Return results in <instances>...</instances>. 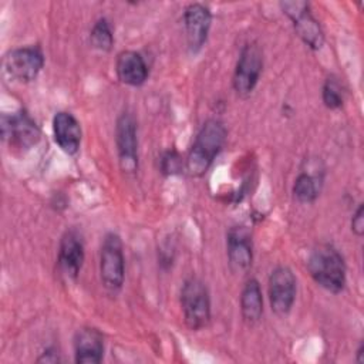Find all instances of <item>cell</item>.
I'll use <instances>...</instances> for the list:
<instances>
[{
    "label": "cell",
    "instance_id": "4",
    "mask_svg": "<svg viewBox=\"0 0 364 364\" xmlns=\"http://www.w3.org/2000/svg\"><path fill=\"white\" fill-rule=\"evenodd\" d=\"M100 277L105 290L117 294L125 279V259L122 242L117 233L105 235L100 253Z\"/></svg>",
    "mask_w": 364,
    "mask_h": 364
},
{
    "label": "cell",
    "instance_id": "10",
    "mask_svg": "<svg viewBox=\"0 0 364 364\" xmlns=\"http://www.w3.org/2000/svg\"><path fill=\"white\" fill-rule=\"evenodd\" d=\"M296 276L287 266H277L269 276V301L277 316H286L296 299Z\"/></svg>",
    "mask_w": 364,
    "mask_h": 364
},
{
    "label": "cell",
    "instance_id": "7",
    "mask_svg": "<svg viewBox=\"0 0 364 364\" xmlns=\"http://www.w3.org/2000/svg\"><path fill=\"white\" fill-rule=\"evenodd\" d=\"M40 135V128L26 111L1 117V136L13 148L30 149L38 142Z\"/></svg>",
    "mask_w": 364,
    "mask_h": 364
},
{
    "label": "cell",
    "instance_id": "12",
    "mask_svg": "<svg viewBox=\"0 0 364 364\" xmlns=\"http://www.w3.org/2000/svg\"><path fill=\"white\" fill-rule=\"evenodd\" d=\"M212 14L209 9L200 3H192L185 9L183 24L186 33L188 48L196 54L206 43L208 33L210 28Z\"/></svg>",
    "mask_w": 364,
    "mask_h": 364
},
{
    "label": "cell",
    "instance_id": "13",
    "mask_svg": "<svg viewBox=\"0 0 364 364\" xmlns=\"http://www.w3.org/2000/svg\"><path fill=\"white\" fill-rule=\"evenodd\" d=\"M84 243L77 230H67L58 246V269L60 272L68 277V279H75L82 267L84 263Z\"/></svg>",
    "mask_w": 364,
    "mask_h": 364
},
{
    "label": "cell",
    "instance_id": "20",
    "mask_svg": "<svg viewBox=\"0 0 364 364\" xmlns=\"http://www.w3.org/2000/svg\"><path fill=\"white\" fill-rule=\"evenodd\" d=\"M321 98H323V102L327 108L330 109H337L343 105V95L340 92V88L338 85L333 81V80H327L323 85V90H321Z\"/></svg>",
    "mask_w": 364,
    "mask_h": 364
},
{
    "label": "cell",
    "instance_id": "6",
    "mask_svg": "<svg viewBox=\"0 0 364 364\" xmlns=\"http://www.w3.org/2000/svg\"><path fill=\"white\" fill-rule=\"evenodd\" d=\"M283 13L291 20L297 36L311 50H320L324 41L323 30L318 21L310 11V6L306 1H284L280 3Z\"/></svg>",
    "mask_w": 364,
    "mask_h": 364
},
{
    "label": "cell",
    "instance_id": "5",
    "mask_svg": "<svg viewBox=\"0 0 364 364\" xmlns=\"http://www.w3.org/2000/svg\"><path fill=\"white\" fill-rule=\"evenodd\" d=\"M44 65V54L38 46H27L9 51L3 60L4 73L14 81L30 82Z\"/></svg>",
    "mask_w": 364,
    "mask_h": 364
},
{
    "label": "cell",
    "instance_id": "2",
    "mask_svg": "<svg viewBox=\"0 0 364 364\" xmlns=\"http://www.w3.org/2000/svg\"><path fill=\"white\" fill-rule=\"evenodd\" d=\"M307 270L318 286L331 293H340L346 286L344 259L331 245H318L311 250Z\"/></svg>",
    "mask_w": 364,
    "mask_h": 364
},
{
    "label": "cell",
    "instance_id": "17",
    "mask_svg": "<svg viewBox=\"0 0 364 364\" xmlns=\"http://www.w3.org/2000/svg\"><path fill=\"white\" fill-rule=\"evenodd\" d=\"M240 311L247 324H255L263 314L262 289L256 279H249L240 293Z\"/></svg>",
    "mask_w": 364,
    "mask_h": 364
},
{
    "label": "cell",
    "instance_id": "9",
    "mask_svg": "<svg viewBox=\"0 0 364 364\" xmlns=\"http://www.w3.org/2000/svg\"><path fill=\"white\" fill-rule=\"evenodd\" d=\"M115 142L119 166L127 173L138 169V138L136 121L131 112H122L115 125Z\"/></svg>",
    "mask_w": 364,
    "mask_h": 364
},
{
    "label": "cell",
    "instance_id": "24",
    "mask_svg": "<svg viewBox=\"0 0 364 364\" xmlns=\"http://www.w3.org/2000/svg\"><path fill=\"white\" fill-rule=\"evenodd\" d=\"M364 346L360 344V347L357 348V353H355V361L357 363H364Z\"/></svg>",
    "mask_w": 364,
    "mask_h": 364
},
{
    "label": "cell",
    "instance_id": "19",
    "mask_svg": "<svg viewBox=\"0 0 364 364\" xmlns=\"http://www.w3.org/2000/svg\"><path fill=\"white\" fill-rule=\"evenodd\" d=\"M90 41H91L92 47H95L101 51L111 50V47L114 44V36H112V30H111V26L107 18L102 17L94 23L92 30L90 33Z\"/></svg>",
    "mask_w": 364,
    "mask_h": 364
},
{
    "label": "cell",
    "instance_id": "8",
    "mask_svg": "<svg viewBox=\"0 0 364 364\" xmlns=\"http://www.w3.org/2000/svg\"><path fill=\"white\" fill-rule=\"evenodd\" d=\"M263 68V55L257 44L249 43L246 44L236 63V68L233 73V88L239 95L250 94L262 74Z\"/></svg>",
    "mask_w": 364,
    "mask_h": 364
},
{
    "label": "cell",
    "instance_id": "22",
    "mask_svg": "<svg viewBox=\"0 0 364 364\" xmlns=\"http://www.w3.org/2000/svg\"><path fill=\"white\" fill-rule=\"evenodd\" d=\"M351 230L357 236H363V233H364V206L363 205H360L357 208L355 213L353 215Z\"/></svg>",
    "mask_w": 364,
    "mask_h": 364
},
{
    "label": "cell",
    "instance_id": "14",
    "mask_svg": "<svg viewBox=\"0 0 364 364\" xmlns=\"http://www.w3.org/2000/svg\"><path fill=\"white\" fill-rule=\"evenodd\" d=\"M104 355V337L94 327L78 328L74 336V360L78 364H98Z\"/></svg>",
    "mask_w": 364,
    "mask_h": 364
},
{
    "label": "cell",
    "instance_id": "1",
    "mask_svg": "<svg viewBox=\"0 0 364 364\" xmlns=\"http://www.w3.org/2000/svg\"><path fill=\"white\" fill-rule=\"evenodd\" d=\"M226 128L219 119H208L199 129L185 159L186 172L199 178L206 173L226 141Z\"/></svg>",
    "mask_w": 364,
    "mask_h": 364
},
{
    "label": "cell",
    "instance_id": "23",
    "mask_svg": "<svg viewBox=\"0 0 364 364\" xmlns=\"http://www.w3.org/2000/svg\"><path fill=\"white\" fill-rule=\"evenodd\" d=\"M38 363H58V351H55V348L50 347L47 348L44 353H41V355L37 358Z\"/></svg>",
    "mask_w": 364,
    "mask_h": 364
},
{
    "label": "cell",
    "instance_id": "16",
    "mask_svg": "<svg viewBox=\"0 0 364 364\" xmlns=\"http://www.w3.org/2000/svg\"><path fill=\"white\" fill-rule=\"evenodd\" d=\"M117 77L122 84L139 87L148 78V65L144 57L132 50L121 51L115 61Z\"/></svg>",
    "mask_w": 364,
    "mask_h": 364
},
{
    "label": "cell",
    "instance_id": "15",
    "mask_svg": "<svg viewBox=\"0 0 364 364\" xmlns=\"http://www.w3.org/2000/svg\"><path fill=\"white\" fill-rule=\"evenodd\" d=\"M55 144L68 155H74L81 144V127L77 118L67 111H60L53 118Z\"/></svg>",
    "mask_w": 364,
    "mask_h": 364
},
{
    "label": "cell",
    "instance_id": "18",
    "mask_svg": "<svg viewBox=\"0 0 364 364\" xmlns=\"http://www.w3.org/2000/svg\"><path fill=\"white\" fill-rule=\"evenodd\" d=\"M293 195L301 203H311L318 196L317 179L306 172H301L293 185Z\"/></svg>",
    "mask_w": 364,
    "mask_h": 364
},
{
    "label": "cell",
    "instance_id": "3",
    "mask_svg": "<svg viewBox=\"0 0 364 364\" xmlns=\"http://www.w3.org/2000/svg\"><path fill=\"white\" fill-rule=\"evenodd\" d=\"M181 306L185 324L191 330L203 328L210 320V299L206 284L198 277H189L181 289Z\"/></svg>",
    "mask_w": 364,
    "mask_h": 364
},
{
    "label": "cell",
    "instance_id": "11",
    "mask_svg": "<svg viewBox=\"0 0 364 364\" xmlns=\"http://www.w3.org/2000/svg\"><path fill=\"white\" fill-rule=\"evenodd\" d=\"M228 260L235 273H246L253 260L252 233L246 226H233L226 236Z\"/></svg>",
    "mask_w": 364,
    "mask_h": 364
},
{
    "label": "cell",
    "instance_id": "21",
    "mask_svg": "<svg viewBox=\"0 0 364 364\" xmlns=\"http://www.w3.org/2000/svg\"><path fill=\"white\" fill-rule=\"evenodd\" d=\"M182 171V159L176 151H166L161 156V172L165 175H173Z\"/></svg>",
    "mask_w": 364,
    "mask_h": 364
}]
</instances>
